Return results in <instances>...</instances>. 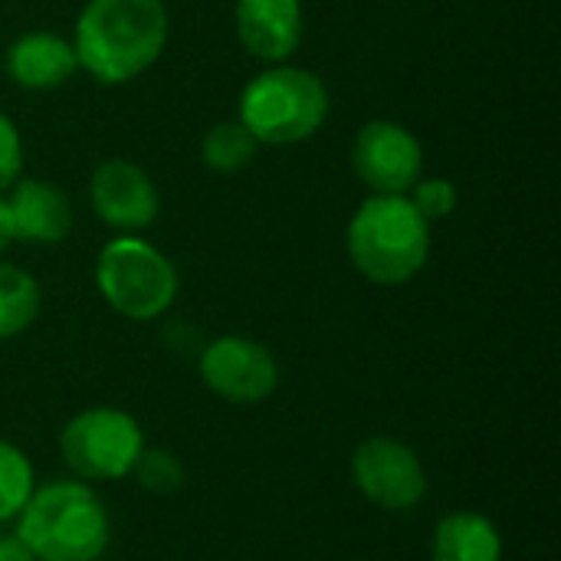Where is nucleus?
I'll return each instance as SVG.
<instances>
[{
	"label": "nucleus",
	"mask_w": 561,
	"mask_h": 561,
	"mask_svg": "<svg viewBox=\"0 0 561 561\" xmlns=\"http://www.w3.org/2000/svg\"><path fill=\"white\" fill-rule=\"evenodd\" d=\"M168 30L164 0H85L72 33L79 69L102 85H125L158 62Z\"/></svg>",
	"instance_id": "1"
},
{
	"label": "nucleus",
	"mask_w": 561,
	"mask_h": 561,
	"mask_svg": "<svg viewBox=\"0 0 561 561\" xmlns=\"http://www.w3.org/2000/svg\"><path fill=\"white\" fill-rule=\"evenodd\" d=\"M13 533L36 561H102L112 546V516L89 483L69 477L36 483Z\"/></svg>",
	"instance_id": "2"
},
{
	"label": "nucleus",
	"mask_w": 561,
	"mask_h": 561,
	"mask_svg": "<svg viewBox=\"0 0 561 561\" xmlns=\"http://www.w3.org/2000/svg\"><path fill=\"white\" fill-rule=\"evenodd\" d=\"M352 266L375 286H404L431 260V224L408 194H368L348 220Z\"/></svg>",
	"instance_id": "3"
},
{
	"label": "nucleus",
	"mask_w": 561,
	"mask_h": 561,
	"mask_svg": "<svg viewBox=\"0 0 561 561\" xmlns=\"http://www.w3.org/2000/svg\"><path fill=\"white\" fill-rule=\"evenodd\" d=\"M237 118L260 145H299L325 125L329 89L312 69L273 62L243 85Z\"/></svg>",
	"instance_id": "4"
},
{
	"label": "nucleus",
	"mask_w": 561,
	"mask_h": 561,
	"mask_svg": "<svg viewBox=\"0 0 561 561\" xmlns=\"http://www.w3.org/2000/svg\"><path fill=\"white\" fill-rule=\"evenodd\" d=\"M95 289L112 312L128 322L161 319L181 289L174 263L148 240L122 233L108 240L95 256Z\"/></svg>",
	"instance_id": "5"
},
{
	"label": "nucleus",
	"mask_w": 561,
	"mask_h": 561,
	"mask_svg": "<svg viewBox=\"0 0 561 561\" xmlns=\"http://www.w3.org/2000/svg\"><path fill=\"white\" fill-rule=\"evenodd\" d=\"M59 457L66 470L82 483H115L128 480L141 450L148 447L145 427L135 414L95 404L72 414L59 431Z\"/></svg>",
	"instance_id": "6"
},
{
	"label": "nucleus",
	"mask_w": 561,
	"mask_h": 561,
	"mask_svg": "<svg viewBox=\"0 0 561 561\" xmlns=\"http://www.w3.org/2000/svg\"><path fill=\"white\" fill-rule=\"evenodd\" d=\"M348 473L355 490L385 513H411L424 503L431 490L421 454L391 434L365 437L352 450Z\"/></svg>",
	"instance_id": "7"
},
{
	"label": "nucleus",
	"mask_w": 561,
	"mask_h": 561,
	"mask_svg": "<svg viewBox=\"0 0 561 561\" xmlns=\"http://www.w3.org/2000/svg\"><path fill=\"white\" fill-rule=\"evenodd\" d=\"M197 375L214 398L233 408L263 404L279 388L276 355L247 335H220L207 342L197 358Z\"/></svg>",
	"instance_id": "8"
},
{
	"label": "nucleus",
	"mask_w": 561,
	"mask_h": 561,
	"mask_svg": "<svg viewBox=\"0 0 561 561\" xmlns=\"http://www.w3.org/2000/svg\"><path fill=\"white\" fill-rule=\"evenodd\" d=\"M348 161L368 194H408L417 178H424V148L417 135L391 118L365 122L352 141Z\"/></svg>",
	"instance_id": "9"
},
{
	"label": "nucleus",
	"mask_w": 561,
	"mask_h": 561,
	"mask_svg": "<svg viewBox=\"0 0 561 561\" xmlns=\"http://www.w3.org/2000/svg\"><path fill=\"white\" fill-rule=\"evenodd\" d=\"M89 201L95 217L118 233H138L151 227L161 210V194L151 174L128 158H108L92 171Z\"/></svg>",
	"instance_id": "10"
},
{
	"label": "nucleus",
	"mask_w": 561,
	"mask_h": 561,
	"mask_svg": "<svg viewBox=\"0 0 561 561\" xmlns=\"http://www.w3.org/2000/svg\"><path fill=\"white\" fill-rule=\"evenodd\" d=\"M7 210L13 224V240L30 247H56L72 230L69 194L43 178H20L7 194Z\"/></svg>",
	"instance_id": "11"
},
{
	"label": "nucleus",
	"mask_w": 561,
	"mask_h": 561,
	"mask_svg": "<svg viewBox=\"0 0 561 561\" xmlns=\"http://www.w3.org/2000/svg\"><path fill=\"white\" fill-rule=\"evenodd\" d=\"M233 26L240 46L263 62H286L302 43L299 0H237Z\"/></svg>",
	"instance_id": "12"
},
{
	"label": "nucleus",
	"mask_w": 561,
	"mask_h": 561,
	"mask_svg": "<svg viewBox=\"0 0 561 561\" xmlns=\"http://www.w3.org/2000/svg\"><path fill=\"white\" fill-rule=\"evenodd\" d=\"M3 69L13 85L30 92H49L66 85L79 72V59L72 39L49 30H30L7 46Z\"/></svg>",
	"instance_id": "13"
},
{
	"label": "nucleus",
	"mask_w": 561,
	"mask_h": 561,
	"mask_svg": "<svg viewBox=\"0 0 561 561\" xmlns=\"http://www.w3.org/2000/svg\"><path fill=\"white\" fill-rule=\"evenodd\" d=\"M500 526L477 510H454L437 519L431 536V561H503Z\"/></svg>",
	"instance_id": "14"
},
{
	"label": "nucleus",
	"mask_w": 561,
	"mask_h": 561,
	"mask_svg": "<svg viewBox=\"0 0 561 561\" xmlns=\"http://www.w3.org/2000/svg\"><path fill=\"white\" fill-rule=\"evenodd\" d=\"M43 306V293L33 273L0 260V342L23 335Z\"/></svg>",
	"instance_id": "15"
},
{
	"label": "nucleus",
	"mask_w": 561,
	"mask_h": 561,
	"mask_svg": "<svg viewBox=\"0 0 561 561\" xmlns=\"http://www.w3.org/2000/svg\"><path fill=\"white\" fill-rule=\"evenodd\" d=\"M256 151H260V141L247 131V125L240 118L210 125L207 135H204V141H201V158L217 174H237V171H243L247 164H253Z\"/></svg>",
	"instance_id": "16"
},
{
	"label": "nucleus",
	"mask_w": 561,
	"mask_h": 561,
	"mask_svg": "<svg viewBox=\"0 0 561 561\" xmlns=\"http://www.w3.org/2000/svg\"><path fill=\"white\" fill-rule=\"evenodd\" d=\"M36 490V470L30 457L7 437H0V526L13 523Z\"/></svg>",
	"instance_id": "17"
},
{
	"label": "nucleus",
	"mask_w": 561,
	"mask_h": 561,
	"mask_svg": "<svg viewBox=\"0 0 561 561\" xmlns=\"http://www.w3.org/2000/svg\"><path fill=\"white\" fill-rule=\"evenodd\" d=\"M131 477L151 496H174V493H181V486L187 480V470H184L178 454H171L164 447H145L135 470H131Z\"/></svg>",
	"instance_id": "18"
},
{
	"label": "nucleus",
	"mask_w": 561,
	"mask_h": 561,
	"mask_svg": "<svg viewBox=\"0 0 561 561\" xmlns=\"http://www.w3.org/2000/svg\"><path fill=\"white\" fill-rule=\"evenodd\" d=\"M408 201L427 224H437L457 210V187L447 178H417V184L408 191Z\"/></svg>",
	"instance_id": "19"
},
{
	"label": "nucleus",
	"mask_w": 561,
	"mask_h": 561,
	"mask_svg": "<svg viewBox=\"0 0 561 561\" xmlns=\"http://www.w3.org/2000/svg\"><path fill=\"white\" fill-rule=\"evenodd\" d=\"M23 178V141L10 115L0 112V197Z\"/></svg>",
	"instance_id": "20"
},
{
	"label": "nucleus",
	"mask_w": 561,
	"mask_h": 561,
	"mask_svg": "<svg viewBox=\"0 0 561 561\" xmlns=\"http://www.w3.org/2000/svg\"><path fill=\"white\" fill-rule=\"evenodd\" d=\"M0 561H36L16 533H0Z\"/></svg>",
	"instance_id": "21"
},
{
	"label": "nucleus",
	"mask_w": 561,
	"mask_h": 561,
	"mask_svg": "<svg viewBox=\"0 0 561 561\" xmlns=\"http://www.w3.org/2000/svg\"><path fill=\"white\" fill-rule=\"evenodd\" d=\"M13 224H10V210H7V201L0 197V256L13 247Z\"/></svg>",
	"instance_id": "22"
}]
</instances>
